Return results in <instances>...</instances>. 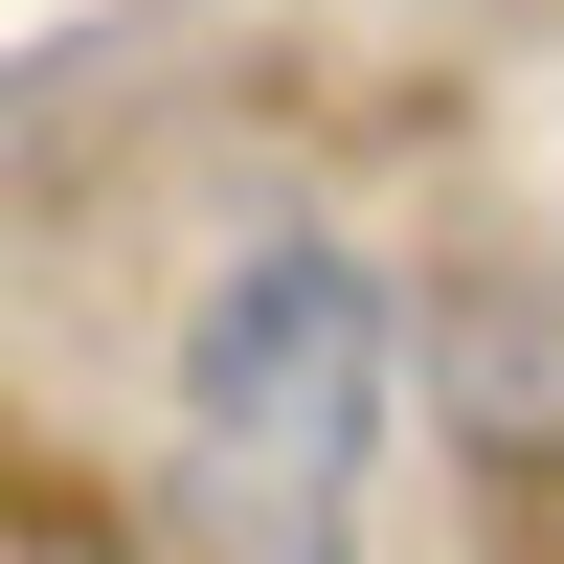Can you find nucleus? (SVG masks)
I'll use <instances>...</instances> for the list:
<instances>
[{"label":"nucleus","mask_w":564,"mask_h":564,"mask_svg":"<svg viewBox=\"0 0 564 564\" xmlns=\"http://www.w3.org/2000/svg\"><path fill=\"white\" fill-rule=\"evenodd\" d=\"M159 452H181L204 564H361V520L406 475V294L339 226L226 249L181 361H159Z\"/></svg>","instance_id":"f257e3e1"}]
</instances>
